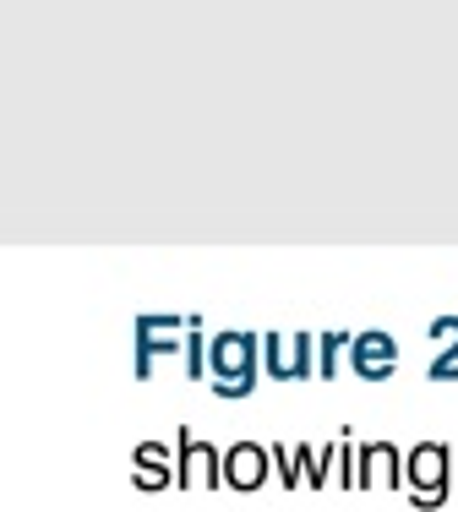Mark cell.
Masks as SVG:
<instances>
[{
	"label": "cell",
	"mask_w": 458,
	"mask_h": 512,
	"mask_svg": "<svg viewBox=\"0 0 458 512\" xmlns=\"http://www.w3.org/2000/svg\"><path fill=\"white\" fill-rule=\"evenodd\" d=\"M453 333H458V316H437V322H431V338H437V344L453 338Z\"/></svg>",
	"instance_id": "9a60e30c"
},
{
	"label": "cell",
	"mask_w": 458,
	"mask_h": 512,
	"mask_svg": "<svg viewBox=\"0 0 458 512\" xmlns=\"http://www.w3.org/2000/svg\"><path fill=\"white\" fill-rule=\"evenodd\" d=\"M268 453H273V469H279V485H284V491H300V485H306V474H300V458H295V447L273 442Z\"/></svg>",
	"instance_id": "4fadbf2b"
},
{
	"label": "cell",
	"mask_w": 458,
	"mask_h": 512,
	"mask_svg": "<svg viewBox=\"0 0 458 512\" xmlns=\"http://www.w3.org/2000/svg\"><path fill=\"white\" fill-rule=\"evenodd\" d=\"M404 491L409 485V474H404V453L393 442H366L360 447V480H355V491Z\"/></svg>",
	"instance_id": "52a82bcc"
},
{
	"label": "cell",
	"mask_w": 458,
	"mask_h": 512,
	"mask_svg": "<svg viewBox=\"0 0 458 512\" xmlns=\"http://www.w3.org/2000/svg\"><path fill=\"white\" fill-rule=\"evenodd\" d=\"M175 485L180 491H219L224 485V453L191 436V425H180L175 436Z\"/></svg>",
	"instance_id": "277c9868"
},
{
	"label": "cell",
	"mask_w": 458,
	"mask_h": 512,
	"mask_svg": "<svg viewBox=\"0 0 458 512\" xmlns=\"http://www.w3.org/2000/svg\"><path fill=\"white\" fill-rule=\"evenodd\" d=\"M349 338H355V333H322L317 338V376H322V382L339 371V355H349Z\"/></svg>",
	"instance_id": "7c38bea8"
},
{
	"label": "cell",
	"mask_w": 458,
	"mask_h": 512,
	"mask_svg": "<svg viewBox=\"0 0 458 512\" xmlns=\"http://www.w3.org/2000/svg\"><path fill=\"white\" fill-rule=\"evenodd\" d=\"M208 376L213 398H251L262 376V333H213Z\"/></svg>",
	"instance_id": "6da1fadb"
},
{
	"label": "cell",
	"mask_w": 458,
	"mask_h": 512,
	"mask_svg": "<svg viewBox=\"0 0 458 512\" xmlns=\"http://www.w3.org/2000/svg\"><path fill=\"white\" fill-rule=\"evenodd\" d=\"M186 376H191V382H202V376H208V333H202L197 316L186 322Z\"/></svg>",
	"instance_id": "8fae6325"
},
{
	"label": "cell",
	"mask_w": 458,
	"mask_h": 512,
	"mask_svg": "<svg viewBox=\"0 0 458 512\" xmlns=\"http://www.w3.org/2000/svg\"><path fill=\"white\" fill-rule=\"evenodd\" d=\"M131 485L137 491H170L175 485V447H164V442H142L137 453H131Z\"/></svg>",
	"instance_id": "9c48e42d"
},
{
	"label": "cell",
	"mask_w": 458,
	"mask_h": 512,
	"mask_svg": "<svg viewBox=\"0 0 458 512\" xmlns=\"http://www.w3.org/2000/svg\"><path fill=\"white\" fill-rule=\"evenodd\" d=\"M300 458V474H306L311 491H322V485L333 480V458H339V442H322V447H295Z\"/></svg>",
	"instance_id": "30bf717a"
},
{
	"label": "cell",
	"mask_w": 458,
	"mask_h": 512,
	"mask_svg": "<svg viewBox=\"0 0 458 512\" xmlns=\"http://www.w3.org/2000/svg\"><path fill=\"white\" fill-rule=\"evenodd\" d=\"M404 474H409V502H415L420 512H431V507H442L453 496V453H448V442H415L409 447V458H404Z\"/></svg>",
	"instance_id": "7a4b0ae2"
},
{
	"label": "cell",
	"mask_w": 458,
	"mask_h": 512,
	"mask_svg": "<svg viewBox=\"0 0 458 512\" xmlns=\"http://www.w3.org/2000/svg\"><path fill=\"white\" fill-rule=\"evenodd\" d=\"M355 480H360V447L344 436V442H339V485H344V491H355Z\"/></svg>",
	"instance_id": "5bb4252c"
},
{
	"label": "cell",
	"mask_w": 458,
	"mask_h": 512,
	"mask_svg": "<svg viewBox=\"0 0 458 512\" xmlns=\"http://www.w3.org/2000/svg\"><path fill=\"white\" fill-rule=\"evenodd\" d=\"M268 474H273V453L262 442H235L224 453V485L229 491H257Z\"/></svg>",
	"instance_id": "ba28073f"
},
{
	"label": "cell",
	"mask_w": 458,
	"mask_h": 512,
	"mask_svg": "<svg viewBox=\"0 0 458 512\" xmlns=\"http://www.w3.org/2000/svg\"><path fill=\"white\" fill-rule=\"evenodd\" d=\"M349 365H355L360 382H388V376L399 371V344H393V333H382V327L355 333L349 338Z\"/></svg>",
	"instance_id": "8992f818"
},
{
	"label": "cell",
	"mask_w": 458,
	"mask_h": 512,
	"mask_svg": "<svg viewBox=\"0 0 458 512\" xmlns=\"http://www.w3.org/2000/svg\"><path fill=\"white\" fill-rule=\"evenodd\" d=\"M186 322L191 316H137V376L148 382L153 365H159V355H170V349H180L186 355Z\"/></svg>",
	"instance_id": "5b68a950"
},
{
	"label": "cell",
	"mask_w": 458,
	"mask_h": 512,
	"mask_svg": "<svg viewBox=\"0 0 458 512\" xmlns=\"http://www.w3.org/2000/svg\"><path fill=\"white\" fill-rule=\"evenodd\" d=\"M262 371L279 382L317 376V333H262Z\"/></svg>",
	"instance_id": "3957f363"
}]
</instances>
